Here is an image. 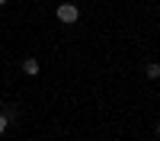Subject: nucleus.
Instances as JSON below:
<instances>
[{
	"instance_id": "1",
	"label": "nucleus",
	"mask_w": 160,
	"mask_h": 141,
	"mask_svg": "<svg viewBox=\"0 0 160 141\" xmlns=\"http://www.w3.org/2000/svg\"><path fill=\"white\" fill-rule=\"evenodd\" d=\"M55 13H58V19H61V23H68V26L80 19V7H77V3H68V0H64V3H61Z\"/></svg>"
},
{
	"instance_id": "5",
	"label": "nucleus",
	"mask_w": 160,
	"mask_h": 141,
	"mask_svg": "<svg viewBox=\"0 0 160 141\" xmlns=\"http://www.w3.org/2000/svg\"><path fill=\"white\" fill-rule=\"evenodd\" d=\"M7 125H10V119H7V115H3V112H0V135H3V132H7Z\"/></svg>"
},
{
	"instance_id": "4",
	"label": "nucleus",
	"mask_w": 160,
	"mask_h": 141,
	"mask_svg": "<svg viewBox=\"0 0 160 141\" xmlns=\"http://www.w3.org/2000/svg\"><path fill=\"white\" fill-rule=\"evenodd\" d=\"M144 74H148L151 80H160V64H157V61H151L148 68H144Z\"/></svg>"
},
{
	"instance_id": "3",
	"label": "nucleus",
	"mask_w": 160,
	"mask_h": 141,
	"mask_svg": "<svg viewBox=\"0 0 160 141\" xmlns=\"http://www.w3.org/2000/svg\"><path fill=\"white\" fill-rule=\"evenodd\" d=\"M0 112H3V115H7L10 122H19V115H22V112H19V106H16V103H7V106H0Z\"/></svg>"
},
{
	"instance_id": "7",
	"label": "nucleus",
	"mask_w": 160,
	"mask_h": 141,
	"mask_svg": "<svg viewBox=\"0 0 160 141\" xmlns=\"http://www.w3.org/2000/svg\"><path fill=\"white\" fill-rule=\"evenodd\" d=\"M7 3H10V0H0V7H7Z\"/></svg>"
},
{
	"instance_id": "6",
	"label": "nucleus",
	"mask_w": 160,
	"mask_h": 141,
	"mask_svg": "<svg viewBox=\"0 0 160 141\" xmlns=\"http://www.w3.org/2000/svg\"><path fill=\"white\" fill-rule=\"evenodd\" d=\"M154 135H157V141H160V122H157V125H154Z\"/></svg>"
},
{
	"instance_id": "2",
	"label": "nucleus",
	"mask_w": 160,
	"mask_h": 141,
	"mask_svg": "<svg viewBox=\"0 0 160 141\" xmlns=\"http://www.w3.org/2000/svg\"><path fill=\"white\" fill-rule=\"evenodd\" d=\"M38 71H42V64H38V58H22V74L35 77Z\"/></svg>"
}]
</instances>
